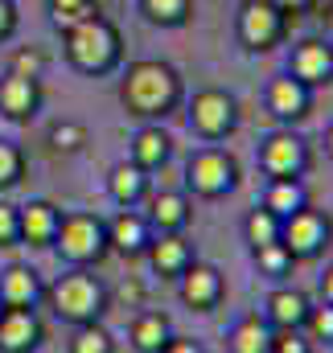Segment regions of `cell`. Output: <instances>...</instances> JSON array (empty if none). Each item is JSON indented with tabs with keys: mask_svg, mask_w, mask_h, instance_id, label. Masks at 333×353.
I'll use <instances>...</instances> for the list:
<instances>
[{
	"mask_svg": "<svg viewBox=\"0 0 333 353\" xmlns=\"http://www.w3.org/2000/svg\"><path fill=\"white\" fill-rule=\"evenodd\" d=\"M120 99H124L128 115L161 123L169 111L181 103V74H177V66H169L161 58H136L124 70Z\"/></svg>",
	"mask_w": 333,
	"mask_h": 353,
	"instance_id": "cell-1",
	"label": "cell"
},
{
	"mask_svg": "<svg viewBox=\"0 0 333 353\" xmlns=\"http://www.w3.org/2000/svg\"><path fill=\"white\" fill-rule=\"evenodd\" d=\"M62 37H66V58H70V66L83 70V74H107V70H115L120 58H124L120 29H115L107 17H99V12L86 17L83 25L66 29Z\"/></svg>",
	"mask_w": 333,
	"mask_h": 353,
	"instance_id": "cell-2",
	"label": "cell"
},
{
	"mask_svg": "<svg viewBox=\"0 0 333 353\" xmlns=\"http://www.w3.org/2000/svg\"><path fill=\"white\" fill-rule=\"evenodd\" d=\"M50 304H54V316L66 321V325H75V329L79 325H95L107 312V288L86 267H70L50 288Z\"/></svg>",
	"mask_w": 333,
	"mask_h": 353,
	"instance_id": "cell-3",
	"label": "cell"
},
{
	"mask_svg": "<svg viewBox=\"0 0 333 353\" xmlns=\"http://www.w3.org/2000/svg\"><path fill=\"white\" fill-rule=\"evenodd\" d=\"M54 251L70 267H95L107 259V222L99 214H62L58 234H54Z\"/></svg>",
	"mask_w": 333,
	"mask_h": 353,
	"instance_id": "cell-4",
	"label": "cell"
},
{
	"mask_svg": "<svg viewBox=\"0 0 333 353\" xmlns=\"http://www.w3.org/2000/svg\"><path fill=\"white\" fill-rule=\"evenodd\" d=\"M235 185H239V161H235L227 148L206 144V148H198V152L189 157V165H185V189H189L193 197L218 201V197L235 193Z\"/></svg>",
	"mask_w": 333,
	"mask_h": 353,
	"instance_id": "cell-5",
	"label": "cell"
},
{
	"mask_svg": "<svg viewBox=\"0 0 333 353\" xmlns=\"http://www.w3.org/2000/svg\"><path fill=\"white\" fill-rule=\"evenodd\" d=\"M235 123H239V103H235L231 90L206 87L189 99V128H193L206 144L227 140V136L235 132Z\"/></svg>",
	"mask_w": 333,
	"mask_h": 353,
	"instance_id": "cell-6",
	"label": "cell"
},
{
	"mask_svg": "<svg viewBox=\"0 0 333 353\" xmlns=\"http://www.w3.org/2000/svg\"><path fill=\"white\" fill-rule=\"evenodd\" d=\"M333 239V222L325 210H313V205H305V210H296L292 218H284L280 222V243L288 247V255L301 263V259H317L325 247H330Z\"/></svg>",
	"mask_w": 333,
	"mask_h": 353,
	"instance_id": "cell-7",
	"label": "cell"
},
{
	"mask_svg": "<svg viewBox=\"0 0 333 353\" xmlns=\"http://www.w3.org/2000/svg\"><path fill=\"white\" fill-rule=\"evenodd\" d=\"M284 29H288V12H280L272 0H243V8H239V41L247 50L263 54V50L280 46Z\"/></svg>",
	"mask_w": 333,
	"mask_h": 353,
	"instance_id": "cell-8",
	"label": "cell"
},
{
	"mask_svg": "<svg viewBox=\"0 0 333 353\" xmlns=\"http://www.w3.org/2000/svg\"><path fill=\"white\" fill-rule=\"evenodd\" d=\"M259 169L272 176V181L301 176L309 169V144H305L292 128H280V132H272V136L259 144Z\"/></svg>",
	"mask_w": 333,
	"mask_h": 353,
	"instance_id": "cell-9",
	"label": "cell"
},
{
	"mask_svg": "<svg viewBox=\"0 0 333 353\" xmlns=\"http://www.w3.org/2000/svg\"><path fill=\"white\" fill-rule=\"evenodd\" d=\"M288 74L296 83H305L309 90L333 83V41H325V37H305L301 46H292Z\"/></svg>",
	"mask_w": 333,
	"mask_h": 353,
	"instance_id": "cell-10",
	"label": "cell"
},
{
	"mask_svg": "<svg viewBox=\"0 0 333 353\" xmlns=\"http://www.w3.org/2000/svg\"><path fill=\"white\" fill-rule=\"evenodd\" d=\"M177 283H181V300H185L193 312L218 308V300H222V292H227L222 271L214 263H202V259H193V263L185 267V271L177 275Z\"/></svg>",
	"mask_w": 333,
	"mask_h": 353,
	"instance_id": "cell-11",
	"label": "cell"
},
{
	"mask_svg": "<svg viewBox=\"0 0 333 353\" xmlns=\"http://www.w3.org/2000/svg\"><path fill=\"white\" fill-rule=\"evenodd\" d=\"M46 341V325L37 308H4L0 312V353H37Z\"/></svg>",
	"mask_w": 333,
	"mask_h": 353,
	"instance_id": "cell-12",
	"label": "cell"
},
{
	"mask_svg": "<svg viewBox=\"0 0 333 353\" xmlns=\"http://www.w3.org/2000/svg\"><path fill=\"white\" fill-rule=\"evenodd\" d=\"M58 222H62V210L54 201H25L17 205V234L25 247H54V234H58Z\"/></svg>",
	"mask_w": 333,
	"mask_h": 353,
	"instance_id": "cell-13",
	"label": "cell"
},
{
	"mask_svg": "<svg viewBox=\"0 0 333 353\" xmlns=\"http://www.w3.org/2000/svg\"><path fill=\"white\" fill-rule=\"evenodd\" d=\"M267 111H272L280 123H301V119L313 111V90L305 87V83H296V79L284 70V74H276V79L267 83Z\"/></svg>",
	"mask_w": 333,
	"mask_h": 353,
	"instance_id": "cell-14",
	"label": "cell"
},
{
	"mask_svg": "<svg viewBox=\"0 0 333 353\" xmlns=\"http://www.w3.org/2000/svg\"><path fill=\"white\" fill-rule=\"evenodd\" d=\"M41 83L37 79H29V74H4L0 79V115L4 119H17V123H25V119H33L37 111H41Z\"/></svg>",
	"mask_w": 333,
	"mask_h": 353,
	"instance_id": "cell-15",
	"label": "cell"
},
{
	"mask_svg": "<svg viewBox=\"0 0 333 353\" xmlns=\"http://www.w3.org/2000/svg\"><path fill=\"white\" fill-rule=\"evenodd\" d=\"M149 243H153V226H149V218H144L140 210H120V214L107 222V247H111L115 255L136 259V255L149 251Z\"/></svg>",
	"mask_w": 333,
	"mask_h": 353,
	"instance_id": "cell-16",
	"label": "cell"
},
{
	"mask_svg": "<svg viewBox=\"0 0 333 353\" xmlns=\"http://www.w3.org/2000/svg\"><path fill=\"white\" fill-rule=\"evenodd\" d=\"M41 275L25 263H12L0 271V304L4 308H37L41 300Z\"/></svg>",
	"mask_w": 333,
	"mask_h": 353,
	"instance_id": "cell-17",
	"label": "cell"
},
{
	"mask_svg": "<svg viewBox=\"0 0 333 353\" xmlns=\"http://www.w3.org/2000/svg\"><path fill=\"white\" fill-rule=\"evenodd\" d=\"M149 226L153 234H185L189 218H193V205H189V193H157L153 205H149Z\"/></svg>",
	"mask_w": 333,
	"mask_h": 353,
	"instance_id": "cell-18",
	"label": "cell"
},
{
	"mask_svg": "<svg viewBox=\"0 0 333 353\" xmlns=\"http://www.w3.org/2000/svg\"><path fill=\"white\" fill-rule=\"evenodd\" d=\"M149 263L157 275H169V279H177L185 267L193 263V247H189V239L185 234H153V243H149Z\"/></svg>",
	"mask_w": 333,
	"mask_h": 353,
	"instance_id": "cell-19",
	"label": "cell"
},
{
	"mask_svg": "<svg viewBox=\"0 0 333 353\" xmlns=\"http://www.w3.org/2000/svg\"><path fill=\"white\" fill-rule=\"evenodd\" d=\"M309 296L296 292V288H276L267 296V308H263V321L272 329H305V316H309Z\"/></svg>",
	"mask_w": 333,
	"mask_h": 353,
	"instance_id": "cell-20",
	"label": "cell"
},
{
	"mask_svg": "<svg viewBox=\"0 0 333 353\" xmlns=\"http://www.w3.org/2000/svg\"><path fill=\"white\" fill-rule=\"evenodd\" d=\"M169 157H173V136H169L161 123H144V128L132 136V165H140L144 173L165 169Z\"/></svg>",
	"mask_w": 333,
	"mask_h": 353,
	"instance_id": "cell-21",
	"label": "cell"
},
{
	"mask_svg": "<svg viewBox=\"0 0 333 353\" xmlns=\"http://www.w3.org/2000/svg\"><path fill=\"white\" fill-rule=\"evenodd\" d=\"M107 193H111V201H115L120 210H132V205L144 201V193H149V173H144L140 165H132V161H120V165L107 173Z\"/></svg>",
	"mask_w": 333,
	"mask_h": 353,
	"instance_id": "cell-22",
	"label": "cell"
},
{
	"mask_svg": "<svg viewBox=\"0 0 333 353\" xmlns=\"http://www.w3.org/2000/svg\"><path fill=\"white\" fill-rule=\"evenodd\" d=\"M309 205V189L301 176H284V181H267V193H263V210H272L280 222L292 218L296 210Z\"/></svg>",
	"mask_w": 333,
	"mask_h": 353,
	"instance_id": "cell-23",
	"label": "cell"
},
{
	"mask_svg": "<svg viewBox=\"0 0 333 353\" xmlns=\"http://www.w3.org/2000/svg\"><path fill=\"white\" fill-rule=\"evenodd\" d=\"M231 353H272V325L259 312L239 316L231 329Z\"/></svg>",
	"mask_w": 333,
	"mask_h": 353,
	"instance_id": "cell-24",
	"label": "cell"
},
{
	"mask_svg": "<svg viewBox=\"0 0 333 353\" xmlns=\"http://www.w3.org/2000/svg\"><path fill=\"white\" fill-rule=\"evenodd\" d=\"M169 337H173V329H169L165 312H140L132 321V350L136 353H161Z\"/></svg>",
	"mask_w": 333,
	"mask_h": 353,
	"instance_id": "cell-25",
	"label": "cell"
},
{
	"mask_svg": "<svg viewBox=\"0 0 333 353\" xmlns=\"http://www.w3.org/2000/svg\"><path fill=\"white\" fill-rule=\"evenodd\" d=\"M243 239L251 243V251H259V247H272V243H280V218H276L272 210L255 205L247 218H243Z\"/></svg>",
	"mask_w": 333,
	"mask_h": 353,
	"instance_id": "cell-26",
	"label": "cell"
},
{
	"mask_svg": "<svg viewBox=\"0 0 333 353\" xmlns=\"http://www.w3.org/2000/svg\"><path fill=\"white\" fill-rule=\"evenodd\" d=\"M189 8H193V0H140V12H144L153 25H161V29L185 25V21H189Z\"/></svg>",
	"mask_w": 333,
	"mask_h": 353,
	"instance_id": "cell-27",
	"label": "cell"
},
{
	"mask_svg": "<svg viewBox=\"0 0 333 353\" xmlns=\"http://www.w3.org/2000/svg\"><path fill=\"white\" fill-rule=\"evenodd\" d=\"M95 12H99V4H95V0H50V21H54V29H58V33H66V29L83 25L86 17H95Z\"/></svg>",
	"mask_w": 333,
	"mask_h": 353,
	"instance_id": "cell-28",
	"label": "cell"
},
{
	"mask_svg": "<svg viewBox=\"0 0 333 353\" xmlns=\"http://www.w3.org/2000/svg\"><path fill=\"white\" fill-rule=\"evenodd\" d=\"M70 353H115V337L95 321V325H79L70 337Z\"/></svg>",
	"mask_w": 333,
	"mask_h": 353,
	"instance_id": "cell-29",
	"label": "cell"
},
{
	"mask_svg": "<svg viewBox=\"0 0 333 353\" xmlns=\"http://www.w3.org/2000/svg\"><path fill=\"white\" fill-rule=\"evenodd\" d=\"M255 255V267L267 275V279H284L288 271H292V255H288V247L284 243H272V247H259V251H251Z\"/></svg>",
	"mask_w": 333,
	"mask_h": 353,
	"instance_id": "cell-30",
	"label": "cell"
},
{
	"mask_svg": "<svg viewBox=\"0 0 333 353\" xmlns=\"http://www.w3.org/2000/svg\"><path fill=\"white\" fill-rule=\"evenodd\" d=\"M305 337L313 341V345H333V304H321V308H309V316H305Z\"/></svg>",
	"mask_w": 333,
	"mask_h": 353,
	"instance_id": "cell-31",
	"label": "cell"
},
{
	"mask_svg": "<svg viewBox=\"0 0 333 353\" xmlns=\"http://www.w3.org/2000/svg\"><path fill=\"white\" fill-rule=\"evenodd\" d=\"M25 176V152L12 140H0V189H12Z\"/></svg>",
	"mask_w": 333,
	"mask_h": 353,
	"instance_id": "cell-32",
	"label": "cell"
},
{
	"mask_svg": "<svg viewBox=\"0 0 333 353\" xmlns=\"http://www.w3.org/2000/svg\"><path fill=\"white\" fill-rule=\"evenodd\" d=\"M50 144H54V152H79L86 144V128L75 119H62L50 128Z\"/></svg>",
	"mask_w": 333,
	"mask_h": 353,
	"instance_id": "cell-33",
	"label": "cell"
},
{
	"mask_svg": "<svg viewBox=\"0 0 333 353\" xmlns=\"http://www.w3.org/2000/svg\"><path fill=\"white\" fill-rule=\"evenodd\" d=\"M272 353H313L305 329H272Z\"/></svg>",
	"mask_w": 333,
	"mask_h": 353,
	"instance_id": "cell-34",
	"label": "cell"
},
{
	"mask_svg": "<svg viewBox=\"0 0 333 353\" xmlns=\"http://www.w3.org/2000/svg\"><path fill=\"white\" fill-rule=\"evenodd\" d=\"M8 247H21V234H17V205L12 201H0V251Z\"/></svg>",
	"mask_w": 333,
	"mask_h": 353,
	"instance_id": "cell-35",
	"label": "cell"
},
{
	"mask_svg": "<svg viewBox=\"0 0 333 353\" xmlns=\"http://www.w3.org/2000/svg\"><path fill=\"white\" fill-rule=\"evenodd\" d=\"M8 70H12V74H29V79H41V70H46V58H41L37 50H17Z\"/></svg>",
	"mask_w": 333,
	"mask_h": 353,
	"instance_id": "cell-36",
	"label": "cell"
},
{
	"mask_svg": "<svg viewBox=\"0 0 333 353\" xmlns=\"http://www.w3.org/2000/svg\"><path fill=\"white\" fill-rule=\"evenodd\" d=\"M17 0H0V41H8L17 33Z\"/></svg>",
	"mask_w": 333,
	"mask_h": 353,
	"instance_id": "cell-37",
	"label": "cell"
},
{
	"mask_svg": "<svg viewBox=\"0 0 333 353\" xmlns=\"http://www.w3.org/2000/svg\"><path fill=\"white\" fill-rule=\"evenodd\" d=\"M161 353H206V350H202L193 337H169V345Z\"/></svg>",
	"mask_w": 333,
	"mask_h": 353,
	"instance_id": "cell-38",
	"label": "cell"
},
{
	"mask_svg": "<svg viewBox=\"0 0 333 353\" xmlns=\"http://www.w3.org/2000/svg\"><path fill=\"white\" fill-rule=\"evenodd\" d=\"M272 4H276L280 12H288V17H292V12H305V8H309L313 0H272Z\"/></svg>",
	"mask_w": 333,
	"mask_h": 353,
	"instance_id": "cell-39",
	"label": "cell"
},
{
	"mask_svg": "<svg viewBox=\"0 0 333 353\" xmlns=\"http://www.w3.org/2000/svg\"><path fill=\"white\" fill-rule=\"evenodd\" d=\"M321 304H333V267H325L321 275Z\"/></svg>",
	"mask_w": 333,
	"mask_h": 353,
	"instance_id": "cell-40",
	"label": "cell"
},
{
	"mask_svg": "<svg viewBox=\"0 0 333 353\" xmlns=\"http://www.w3.org/2000/svg\"><path fill=\"white\" fill-rule=\"evenodd\" d=\"M325 157H330V161H333V123H330V128H325Z\"/></svg>",
	"mask_w": 333,
	"mask_h": 353,
	"instance_id": "cell-41",
	"label": "cell"
},
{
	"mask_svg": "<svg viewBox=\"0 0 333 353\" xmlns=\"http://www.w3.org/2000/svg\"><path fill=\"white\" fill-rule=\"evenodd\" d=\"M330 33H333V4H330Z\"/></svg>",
	"mask_w": 333,
	"mask_h": 353,
	"instance_id": "cell-42",
	"label": "cell"
},
{
	"mask_svg": "<svg viewBox=\"0 0 333 353\" xmlns=\"http://www.w3.org/2000/svg\"><path fill=\"white\" fill-rule=\"evenodd\" d=\"M0 312H4V304H0Z\"/></svg>",
	"mask_w": 333,
	"mask_h": 353,
	"instance_id": "cell-43",
	"label": "cell"
},
{
	"mask_svg": "<svg viewBox=\"0 0 333 353\" xmlns=\"http://www.w3.org/2000/svg\"><path fill=\"white\" fill-rule=\"evenodd\" d=\"M313 353H317V350H313Z\"/></svg>",
	"mask_w": 333,
	"mask_h": 353,
	"instance_id": "cell-44",
	"label": "cell"
}]
</instances>
